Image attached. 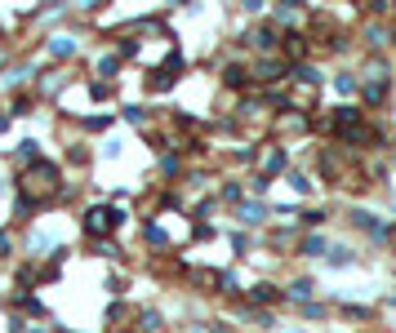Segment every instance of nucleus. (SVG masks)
Returning a JSON list of instances; mask_svg holds the SVG:
<instances>
[{
	"label": "nucleus",
	"instance_id": "1a4fd4ad",
	"mask_svg": "<svg viewBox=\"0 0 396 333\" xmlns=\"http://www.w3.org/2000/svg\"><path fill=\"white\" fill-rule=\"evenodd\" d=\"M250 298H254V302H276V284H254Z\"/></svg>",
	"mask_w": 396,
	"mask_h": 333
},
{
	"label": "nucleus",
	"instance_id": "7ed1b4c3",
	"mask_svg": "<svg viewBox=\"0 0 396 333\" xmlns=\"http://www.w3.org/2000/svg\"><path fill=\"white\" fill-rule=\"evenodd\" d=\"M254 71H258V80H285V71H289V67L280 62V58H263L258 67H254Z\"/></svg>",
	"mask_w": 396,
	"mask_h": 333
},
{
	"label": "nucleus",
	"instance_id": "4be33fe9",
	"mask_svg": "<svg viewBox=\"0 0 396 333\" xmlns=\"http://www.w3.org/2000/svg\"><path fill=\"white\" fill-rule=\"evenodd\" d=\"M347 258H352V249H329V262H334V266H343Z\"/></svg>",
	"mask_w": 396,
	"mask_h": 333
},
{
	"label": "nucleus",
	"instance_id": "9b49d317",
	"mask_svg": "<svg viewBox=\"0 0 396 333\" xmlns=\"http://www.w3.org/2000/svg\"><path fill=\"white\" fill-rule=\"evenodd\" d=\"M27 76H32V67H14V71H9L0 84H5V89H14V84H23V80H27Z\"/></svg>",
	"mask_w": 396,
	"mask_h": 333
},
{
	"label": "nucleus",
	"instance_id": "f03ea898",
	"mask_svg": "<svg viewBox=\"0 0 396 333\" xmlns=\"http://www.w3.org/2000/svg\"><path fill=\"white\" fill-rule=\"evenodd\" d=\"M178 71H183V58H178V54H169L165 67H160V71H152V89H169V84L178 80Z\"/></svg>",
	"mask_w": 396,
	"mask_h": 333
},
{
	"label": "nucleus",
	"instance_id": "6e6552de",
	"mask_svg": "<svg viewBox=\"0 0 396 333\" xmlns=\"http://www.w3.org/2000/svg\"><path fill=\"white\" fill-rule=\"evenodd\" d=\"M285 49H289V58H303V54H307L303 36H298V32H289V36H285Z\"/></svg>",
	"mask_w": 396,
	"mask_h": 333
},
{
	"label": "nucleus",
	"instance_id": "6ab92c4d",
	"mask_svg": "<svg viewBox=\"0 0 396 333\" xmlns=\"http://www.w3.org/2000/svg\"><path fill=\"white\" fill-rule=\"evenodd\" d=\"M289 293H294V298H307V293H312V280H294V284H289Z\"/></svg>",
	"mask_w": 396,
	"mask_h": 333
},
{
	"label": "nucleus",
	"instance_id": "a211bd4d",
	"mask_svg": "<svg viewBox=\"0 0 396 333\" xmlns=\"http://www.w3.org/2000/svg\"><path fill=\"white\" fill-rule=\"evenodd\" d=\"M160 169H165V174H178V169H183V160H178V156H160Z\"/></svg>",
	"mask_w": 396,
	"mask_h": 333
},
{
	"label": "nucleus",
	"instance_id": "9d476101",
	"mask_svg": "<svg viewBox=\"0 0 396 333\" xmlns=\"http://www.w3.org/2000/svg\"><path fill=\"white\" fill-rule=\"evenodd\" d=\"M325 249H329V244L320 240V236H307V240H303V253H307V258H320Z\"/></svg>",
	"mask_w": 396,
	"mask_h": 333
},
{
	"label": "nucleus",
	"instance_id": "39448f33",
	"mask_svg": "<svg viewBox=\"0 0 396 333\" xmlns=\"http://www.w3.org/2000/svg\"><path fill=\"white\" fill-rule=\"evenodd\" d=\"M294 80H303V84H320V67L298 62V67H294Z\"/></svg>",
	"mask_w": 396,
	"mask_h": 333
},
{
	"label": "nucleus",
	"instance_id": "f8f14e48",
	"mask_svg": "<svg viewBox=\"0 0 396 333\" xmlns=\"http://www.w3.org/2000/svg\"><path fill=\"white\" fill-rule=\"evenodd\" d=\"M365 41H370V45H374V49H383V45H388V41H392V36H388V32H383V27H370V32H365Z\"/></svg>",
	"mask_w": 396,
	"mask_h": 333
},
{
	"label": "nucleus",
	"instance_id": "aec40b11",
	"mask_svg": "<svg viewBox=\"0 0 396 333\" xmlns=\"http://www.w3.org/2000/svg\"><path fill=\"white\" fill-rule=\"evenodd\" d=\"M316 222H325V209H307L303 214V227H316Z\"/></svg>",
	"mask_w": 396,
	"mask_h": 333
},
{
	"label": "nucleus",
	"instance_id": "f257e3e1",
	"mask_svg": "<svg viewBox=\"0 0 396 333\" xmlns=\"http://www.w3.org/2000/svg\"><path fill=\"white\" fill-rule=\"evenodd\" d=\"M120 218H125L120 209H111V205H94V209H85V231H89V236H107L111 227L120 222Z\"/></svg>",
	"mask_w": 396,
	"mask_h": 333
},
{
	"label": "nucleus",
	"instance_id": "ddd939ff",
	"mask_svg": "<svg viewBox=\"0 0 396 333\" xmlns=\"http://www.w3.org/2000/svg\"><path fill=\"white\" fill-rule=\"evenodd\" d=\"M228 84H232V89H241V84H250V71H241V67H228Z\"/></svg>",
	"mask_w": 396,
	"mask_h": 333
},
{
	"label": "nucleus",
	"instance_id": "b1692460",
	"mask_svg": "<svg viewBox=\"0 0 396 333\" xmlns=\"http://www.w3.org/2000/svg\"><path fill=\"white\" fill-rule=\"evenodd\" d=\"M0 258H9V231H0Z\"/></svg>",
	"mask_w": 396,
	"mask_h": 333
},
{
	"label": "nucleus",
	"instance_id": "412c9836",
	"mask_svg": "<svg viewBox=\"0 0 396 333\" xmlns=\"http://www.w3.org/2000/svg\"><path fill=\"white\" fill-rule=\"evenodd\" d=\"M143 329H147V333L160 329V316H156V311H143Z\"/></svg>",
	"mask_w": 396,
	"mask_h": 333
},
{
	"label": "nucleus",
	"instance_id": "423d86ee",
	"mask_svg": "<svg viewBox=\"0 0 396 333\" xmlns=\"http://www.w3.org/2000/svg\"><path fill=\"white\" fill-rule=\"evenodd\" d=\"M254 45H258V49H276V32H272V27H258V32H254Z\"/></svg>",
	"mask_w": 396,
	"mask_h": 333
},
{
	"label": "nucleus",
	"instance_id": "20e7f679",
	"mask_svg": "<svg viewBox=\"0 0 396 333\" xmlns=\"http://www.w3.org/2000/svg\"><path fill=\"white\" fill-rule=\"evenodd\" d=\"M50 54H58V58H72V54H76V41H72V36H54V41H50Z\"/></svg>",
	"mask_w": 396,
	"mask_h": 333
},
{
	"label": "nucleus",
	"instance_id": "5701e85b",
	"mask_svg": "<svg viewBox=\"0 0 396 333\" xmlns=\"http://www.w3.org/2000/svg\"><path fill=\"white\" fill-rule=\"evenodd\" d=\"M125 116L134 120V125H143V120H147V111H143V107H125Z\"/></svg>",
	"mask_w": 396,
	"mask_h": 333
},
{
	"label": "nucleus",
	"instance_id": "f3484780",
	"mask_svg": "<svg viewBox=\"0 0 396 333\" xmlns=\"http://www.w3.org/2000/svg\"><path fill=\"white\" fill-rule=\"evenodd\" d=\"M334 89H338V93H352V89H356V76H338Z\"/></svg>",
	"mask_w": 396,
	"mask_h": 333
},
{
	"label": "nucleus",
	"instance_id": "2eb2a0df",
	"mask_svg": "<svg viewBox=\"0 0 396 333\" xmlns=\"http://www.w3.org/2000/svg\"><path fill=\"white\" fill-rule=\"evenodd\" d=\"M276 18H280V23H294V18H298V0H289V5H280V9H276Z\"/></svg>",
	"mask_w": 396,
	"mask_h": 333
},
{
	"label": "nucleus",
	"instance_id": "0eeeda50",
	"mask_svg": "<svg viewBox=\"0 0 396 333\" xmlns=\"http://www.w3.org/2000/svg\"><path fill=\"white\" fill-rule=\"evenodd\" d=\"M241 222L258 227V222H263V205H254V200H250V205H241Z\"/></svg>",
	"mask_w": 396,
	"mask_h": 333
},
{
	"label": "nucleus",
	"instance_id": "dca6fc26",
	"mask_svg": "<svg viewBox=\"0 0 396 333\" xmlns=\"http://www.w3.org/2000/svg\"><path fill=\"white\" fill-rule=\"evenodd\" d=\"M27 249H54V240H50V236H41V231H36L32 240H27Z\"/></svg>",
	"mask_w": 396,
	"mask_h": 333
},
{
	"label": "nucleus",
	"instance_id": "4468645a",
	"mask_svg": "<svg viewBox=\"0 0 396 333\" xmlns=\"http://www.w3.org/2000/svg\"><path fill=\"white\" fill-rule=\"evenodd\" d=\"M285 169V151H267V174H280Z\"/></svg>",
	"mask_w": 396,
	"mask_h": 333
}]
</instances>
